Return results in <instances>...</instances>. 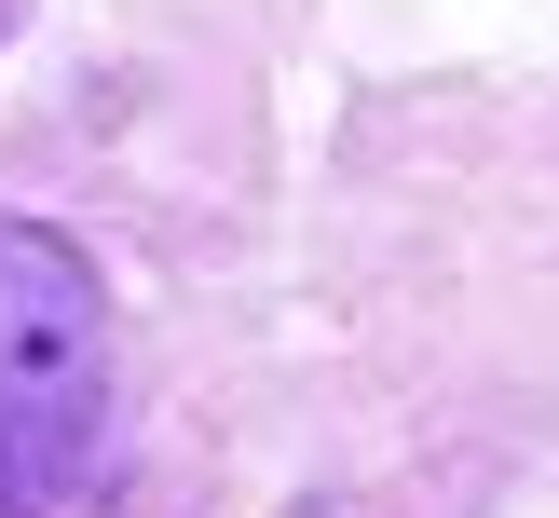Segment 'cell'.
Masks as SVG:
<instances>
[{
	"label": "cell",
	"instance_id": "cell-1",
	"mask_svg": "<svg viewBox=\"0 0 559 518\" xmlns=\"http://www.w3.org/2000/svg\"><path fill=\"white\" fill-rule=\"evenodd\" d=\"M109 450V300L41 218H0V518L82 505Z\"/></svg>",
	"mask_w": 559,
	"mask_h": 518
}]
</instances>
